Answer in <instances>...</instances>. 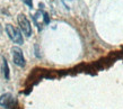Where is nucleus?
<instances>
[{"label": "nucleus", "instance_id": "nucleus-6", "mask_svg": "<svg viewBox=\"0 0 123 109\" xmlns=\"http://www.w3.org/2000/svg\"><path fill=\"white\" fill-rule=\"evenodd\" d=\"M24 4H26L30 8H33V0H23Z\"/></svg>", "mask_w": 123, "mask_h": 109}, {"label": "nucleus", "instance_id": "nucleus-2", "mask_svg": "<svg viewBox=\"0 0 123 109\" xmlns=\"http://www.w3.org/2000/svg\"><path fill=\"white\" fill-rule=\"evenodd\" d=\"M17 22H18L19 28L23 32V34L27 37H30L32 35V25H31L30 20L27 19V17L24 14H19L17 17Z\"/></svg>", "mask_w": 123, "mask_h": 109}, {"label": "nucleus", "instance_id": "nucleus-4", "mask_svg": "<svg viewBox=\"0 0 123 109\" xmlns=\"http://www.w3.org/2000/svg\"><path fill=\"white\" fill-rule=\"evenodd\" d=\"M15 104V99L11 93H4L0 96V106L5 108H11L12 105Z\"/></svg>", "mask_w": 123, "mask_h": 109}, {"label": "nucleus", "instance_id": "nucleus-3", "mask_svg": "<svg viewBox=\"0 0 123 109\" xmlns=\"http://www.w3.org/2000/svg\"><path fill=\"white\" fill-rule=\"evenodd\" d=\"M11 54H12V61H14V63L17 66L24 68L25 64H26V61H25V57H24V54H23L22 49H19L18 46H14L11 49Z\"/></svg>", "mask_w": 123, "mask_h": 109}, {"label": "nucleus", "instance_id": "nucleus-5", "mask_svg": "<svg viewBox=\"0 0 123 109\" xmlns=\"http://www.w3.org/2000/svg\"><path fill=\"white\" fill-rule=\"evenodd\" d=\"M1 71H2V74H4V78L6 80H9L10 78V73H9V66H8L7 60L2 57V65H1Z\"/></svg>", "mask_w": 123, "mask_h": 109}, {"label": "nucleus", "instance_id": "nucleus-7", "mask_svg": "<svg viewBox=\"0 0 123 109\" xmlns=\"http://www.w3.org/2000/svg\"><path fill=\"white\" fill-rule=\"evenodd\" d=\"M43 16H44V17H43V18H44V23L45 24H49L50 23V19H49V16H48V14H43Z\"/></svg>", "mask_w": 123, "mask_h": 109}, {"label": "nucleus", "instance_id": "nucleus-1", "mask_svg": "<svg viewBox=\"0 0 123 109\" xmlns=\"http://www.w3.org/2000/svg\"><path fill=\"white\" fill-rule=\"evenodd\" d=\"M6 33H7L8 37L10 38L14 43L19 44V45H22L23 43H24V38H23L22 33H20L16 27H14L12 25H10V24L6 25Z\"/></svg>", "mask_w": 123, "mask_h": 109}, {"label": "nucleus", "instance_id": "nucleus-8", "mask_svg": "<svg viewBox=\"0 0 123 109\" xmlns=\"http://www.w3.org/2000/svg\"><path fill=\"white\" fill-rule=\"evenodd\" d=\"M0 33H1V26H0Z\"/></svg>", "mask_w": 123, "mask_h": 109}]
</instances>
